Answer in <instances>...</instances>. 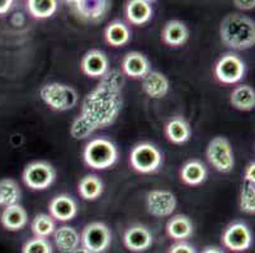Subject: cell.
<instances>
[{"mask_svg":"<svg viewBox=\"0 0 255 253\" xmlns=\"http://www.w3.org/2000/svg\"><path fill=\"white\" fill-rule=\"evenodd\" d=\"M125 75L120 70H110L94 89L88 92L82 111L70 127L74 139H85L99 129L112 125L124 106Z\"/></svg>","mask_w":255,"mask_h":253,"instance_id":"1","label":"cell"},{"mask_svg":"<svg viewBox=\"0 0 255 253\" xmlns=\"http://www.w3.org/2000/svg\"><path fill=\"white\" fill-rule=\"evenodd\" d=\"M220 38L225 46L236 51H245L254 47V20L238 13L229 14L220 24Z\"/></svg>","mask_w":255,"mask_h":253,"instance_id":"2","label":"cell"},{"mask_svg":"<svg viewBox=\"0 0 255 253\" xmlns=\"http://www.w3.org/2000/svg\"><path fill=\"white\" fill-rule=\"evenodd\" d=\"M118 159L117 147L106 138H94L84 148V161L94 170H106Z\"/></svg>","mask_w":255,"mask_h":253,"instance_id":"3","label":"cell"},{"mask_svg":"<svg viewBox=\"0 0 255 253\" xmlns=\"http://www.w3.org/2000/svg\"><path fill=\"white\" fill-rule=\"evenodd\" d=\"M39 97L43 103L56 111H66L73 109L78 103V92L73 86L60 83L46 84L39 90Z\"/></svg>","mask_w":255,"mask_h":253,"instance_id":"4","label":"cell"},{"mask_svg":"<svg viewBox=\"0 0 255 253\" xmlns=\"http://www.w3.org/2000/svg\"><path fill=\"white\" fill-rule=\"evenodd\" d=\"M129 162L137 172L151 173L159 170V167L161 166L163 155L159 148L155 147L151 143H138L132 148Z\"/></svg>","mask_w":255,"mask_h":253,"instance_id":"5","label":"cell"},{"mask_svg":"<svg viewBox=\"0 0 255 253\" xmlns=\"http://www.w3.org/2000/svg\"><path fill=\"white\" fill-rule=\"evenodd\" d=\"M206 155H207V160L210 161V164L219 172L229 173L233 171L235 160H234L233 147L227 138L221 136L215 137L208 143Z\"/></svg>","mask_w":255,"mask_h":253,"instance_id":"6","label":"cell"},{"mask_svg":"<svg viewBox=\"0 0 255 253\" xmlns=\"http://www.w3.org/2000/svg\"><path fill=\"white\" fill-rule=\"evenodd\" d=\"M80 243L90 252L104 253L112 243L111 229L102 222L87 224L80 234Z\"/></svg>","mask_w":255,"mask_h":253,"instance_id":"7","label":"cell"},{"mask_svg":"<svg viewBox=\"0 0 255 253\" xmlns=\"http://www.w3.org/2000/svg\"><path fill=\"white\" fill-rule=\"evenodd\" d=\"M56 171L46 161H36L27 165L23 171V181L32 190H45L53 184Z\"/></svg>","mask_w":255,"mask_h":253,"instance_id":"8","label":"cell"},{"mask_svg":"<svg viewBox=\"0 0 255 253\" xmlns=\"http://www.w3.org/2000/svg\"><path fill=\"white\" fill-rule=\"evenodd\" d=\"M217 80L222 84H233L239 83L245 75V64L244 61L235 53H227L222 56L215 67Z\"/></svg>","mask_w":255,"mask_h":253,"instance_id":"9","label":"cell"},{"mask_svg":"<svg viewBox=\"0 0 255 253\" xmlns=\"http://www.w3.org/2000/svg\"><path fill=\"white\" fill-rule=\"evenodd\" d=\"M146 208L149 214L156 218L170 217L177 209V198L169 190H151L146 196Z\"/></svg>","mask_w":255,"mask_h":253,"instance_id":"10","label":"cell"},{"mask_svg":"<svg viewBox=\"0 0 255 253\" xmlns=\"http://www.w3.org/2000/svg\"><path fill=\"white\" fill-rule=\"evenodd\" d=\"M222 243L233 252H244L252 247L253 236L249 227L243 222H235L225 229Z\"/></svg>","mask_w":255,"mask_h":253,"instance_id":"11","label":"cell"},{"mask_svg":"<svg viewBox=\"0 0 255 253\" xmlns=\"http://www.w3.org/2000/svg\"><path fill=\"white\" fill-rule=\"evenodd\" d=\"M152 233L142 224H133L129 227L124 236L125 247L131 252H143L152 245Z\"/></svg>","mask_w":255,"mask_h":253,"instance_id":"12","label":"cell"},{"mask_svg":"<svg viewBox=\"0 0 255 253\" xmlns=\"http://www.w3.org/2000/svg\"><path fill=\"white\" fill-rule=\"evenodd\" d=\"M82 71L89 78H103L110 71V61L106 53L101 50H90L80 62Z\"/></svg>","mask_w":255,"mask_h":253,"instance_id":"13","label":"cell"},{"mask_svg":"<svg viewBox=\"0 0 255 253\" xmlns=\"http://www.w3.org/2000/svg\"><path fill=\"white\" fill-rule=\"evenodd\" d=\"M50 215L59 222H69L78 214V204L70 195L60 194L50 201Z\"/></svg>","mask_w":255,"mask_h":253,"instance_id":"14","label":"cell"},{"mask_svg":"<svg viewBox=\"0 0 255 253\" xmlns=\"http://www.w3.org/2000/svg\"><path fill=\"white\" fill-rule=\"evenodd\" d=\"M151 71V65L145 55L140 52H128L122 61V74L132 79H143Z\"/></svg>","mask_w":255,"mask_h":253,"instance_id":"15","label":"cell"},{"mask_svg":"<svg viewBox=\"0 0 255 253\" xmlns=\"http://www.w3.org/2000/svg\"><path fill=\"white\" fill-rule=\"evenodd\" d=\"M168 78L159 71H150L142 80V90L151 99H161L169 92Z\"/></svg>","mask_w":255,"mask_h":253,"instance_id":"16","label":"cell"},{"mask_svg":"<svg viewBox=\"0 0 255 253\" xmlns=\"http://www.w3.org/2000/svg\"><path fill=\"white\" fill-rule=\"evenodd\" d=\"M80 17L88 20H99L110 9V1L106 0H76L73 1Z\"/></svg>","mask_w":255,"mask_h":253,"instance_id":"17","label":"cell"},{"mask_svg":"<svg viewBox=\"0 0 255 253\" xmlns=\"http://www.w3.org/2000/svg\"><path fill=\"white\" fill-rule=\"evenodd\" d=\"M0 220H1V224L6 231L18 232L27 226L28 214L22 205L17 204V205L4 208Z\"/></svg>","mask_w":255,"mask_h":253,"instance_id":"18","label":"cell"},{"mask_svg":"<svg viewBox=\"0 0 255 253\" xmlns=\"http://www.w3.org/2000/svg\"><path fill=\"white\" fill-rule=\"evenodd\" d=\"M161 38L164 43L173 47L184 45L189 38V31L188 27L180 20H169L164 25L161 31Z\"/></svg>","mask_w":255,"mask_h":253,"instance_id":"19","label":"cell"},{"mask_svg":"<svg viewBox=\"0 0 255 253\" xmlns=\"http://www.w3.org/2000/svg\"><path fill=\"white\" fill-rule=\"evenodd\" d=\"M53 241L59 252L71 253L80 245V234L73 227L62 226L53 232Z\"/></svg>","mask_w":255,"mask_h":253,"instance_id":"20","label":"cell"},{"mask_svg":"<svg viewBox=\"0 0 255 253\" xmlns=\"http://www.w3.org/2000/svg\"><path fill=\"white\" fill-rule=\"evenodd\" d=\"M166 233L173 240L183 242L193 234V223L184 214L174 215L166 223Z\"/></svg>","mask_w":255,"mask_h":253,"instance_id":"21","label":"cell"},{"mask_svg":"<svg viewBox=\"0 0 255 253\" xmlns=\"http://www.w3.org/2000/svg\"><path fill=\"white\" fill-rule=\"evenodd\" d=\"M126 17L132 24H145L152 17L151 3L147 0H131L126 5Z\"/></svg>","mask_w":255,"mask_h":253,"instance_id":"22","label":"cell"},{"mask_svg":"<svg viewBox=\"0 0 255 253\" xmlns=\"http://www.w3.org/2000/svg\"><path fill=\"white\" fill-rule=\"evenodd\" d=\"M207 177V167L199 160H189L185 162L180 171V178L185 185L197 186L202 184Z\"/></svg>","mask_w":255,"mask_h":253,"instance_id":"23","label":"cell"},{"mask_svg":"<svg viewBox=\"0 0 255 253\" xmlns=\"http://www.w3.org/2000/svg\"><path fill=\"white\" fill-rule=\"evenodd\" d=\"M165 134L171 143L182 145L189 141L192 136L191 127L183 117H175L169 120L165 127Z\"/></svg>","mask_w":255,"mask_h":253,"instance_id":"24","label":"cell"},{"mask_svg":"<svg viewBox=\"0 0 255 253\" xmlns=\"http://www.w3.org/2000/svg\"><path fill=\"white\" fill-rule=\"evenodd\" d=\"M231 105L241 111H250L255 106V91L249 85L235 87L230 96Z\"/></svg>","mask_w":255,"mask_h":253,"instance_id":"25","label":"cell"},{"mask_svg":"<svg viewBox=\"0 0 255 253\" xmlns=\"http://www.w3.org/2000/svg\"><path fill=\"white\" fill-rule=\"evenodd\" d=\"M104 36H106V41L111 46L122 47V46L127 45L131 39V31L124 22L115 20V22L110 23L108 27L106 28Z\"/></svg>","mask_w":255,"mask_h":253,"instance_id":"26","label":"cell"},{"mask_svg":"<svg viewBox=\"0 0 255 253\" xmlns=\"http://www.w3.org/2000/svg\"><path fill=\"white\" fill-rule=\"evenodd\" d=\"M22 191L18 182L13 178H1L0 180V206L8 208L19 204Z\"/></svg>","mask_w":255,"mask_h":253,"instance_id":"27","label":"cell"},{"mask_svg":"<svg viewBox=\"0 0 255 253\" xmlns=\"http://www.w3.org/2000/svg\"><path fill=\"white\" fill-rule=\"evenodd\" d=\"M79 194L85 200H96L103 192V182L97 175H85L78 184Z\"/></svg>","mask_w":255,"mask_h":253,"instance_id":"28","label":"cell"},{"mask_svg":"<svg viewBox=\"0 0 255 253\" xmlns=\"http://www.w3.org/2000/svg\"><path fill=\"white\" fill-rule=\"evenodd\" d=\"M57 4L56 0H29L27 1V9L36 19H46L56 13Z\"/></svg>","mask_w":255,"mask_h":253,"instance_id":"29","label":"cell"},{"mask_svg":"<svg viewBox=\"0 0 255 253\" xmlns=\"http://www.w3.org/2000/svg\"><path fill=\"white\" fill-rule=\"evenodd\" d=\"M31 229L33 232L34 237H41V238H47L52 236L53 232L56 231L55 227V220L48 214H37L31 223Z\"/></svg>","mask_w":255,"mask_h":253,"instance_id":"30","label":"cell"},{"mask_svg":"<svg viewBox=\"0 0 255 253\" xmlns=\"http://www.w3.org/2000/svg\"><path fill=\"white\" fill-rule=\"evenodd\" d=\"M255 182L244 180L240 191V209L247 214L255 213Z\"/></svg>","mask_w":255,"mask_h":253,"instance_id":"31","label":"cell"},{"mask_svg":"<svg viewBox=\"0 0 255 253\" xmlns=\"http://www.w3.org/2000/svg\"><path fill=\"white\" fill-rule=\"evenodd\" d=\"M52 245L47 238L34 237L27 241L22 248V253H52Z\"/></svg>","mask_w":255,"mask_h":253,"instance_id":"32","label":"cell"},{"mask_svg":"<svg viewBox=\"0 0 255 253\" xmlns=\"http://www.w3.org/2000/svg\"><path fill=\"white\" fill-rule=\"evenodd\" d=\"M168 253H197L193 246L187 242H177L170 247Z\"/></svg>","mask_w":255,"mask_h":253,"instance_id":"33","label":"cell"},{"mask_svg":"<svg viewBox=\"0 0 255 253\" xmlns=\"http://www.w3.org/2000/svg\"><path fill=\"white\" fill-rule=\"evenodd\" d=\"M244 180L253 181V182H255V164L254 162H250V164L247 166V169H245Z\"/></svg>","mask_w":255,"mask_h":253,"instance_id":"34","label":"cell"},{"mask_svg":"<svg viewBox=\"0 0 255 253\" xmlns=\"http://www.w3.org/2000/svg\"><path fill=\"white\" fill-rule=\"evenodd\" d=\"M234 4H235L239 9H243V10H250V9H253L255 6L254 0H252V1H239V0H235Z\"/></svg>","mask_w":255,"mask_h":253,"instance_id":"35","label":"cell"},{"mask_svg":"<svg viewBox=\"0 0 255 253\" xmlns=\"http://www.w3.org/2000/svg\"><path fill=\"white\" fill-rule=\"evenodd\" d=\"M13 8V1L11 0H0V15L6 14Z\"/></svg>","mask_w":255,"mask_h":253,"instance_id":"36","label":"cell"},{"mask_svg":"<svg viewBox=\"0 0 255 253\" xmlns=\"http://www.w3.org/2000/svg\"><path fill=\"white\" fill-rule=\"evenodd\" d=\"M201 253H225V252L222 250H220L219 247H206Z\"/></svg>","mask_w":255,"mask_h":253,"instance_id":"37","label":"cell"},{"mask_svg":"<svg viewBox=\"0 0 255 253\" xmlns=\"http://www.w3.org/2000/svg\"><path fill=\"white\" fill-rule=\"evenodd\" d=\"M71 253H93V252H90V251H88L87 248H84V247H78L75 251H73Z\"/></svg>","mask_w":255,"mask_h":253,"instance_id":"38","label":"cell"}]
</instances>
